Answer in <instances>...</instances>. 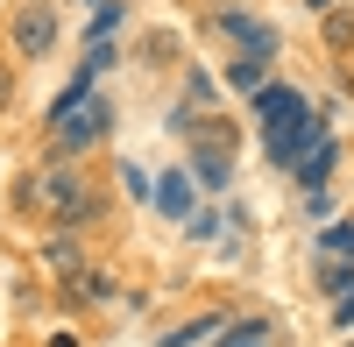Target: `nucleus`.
Instances as JSON below:
<instances>
[{
	"instance_id": "obj_14",
	"label": "nucleus",
	"mask_w": 354,
	"mask_h": 347,
	"mask_svg": "<svg viewBox=\"0 0 354 347\" xmlns=\"http://www.w3.org/2000/svg\"><path fill=\"white\" fill-rule=\"evenodd\" d=\"M326 43H333V50L354 43V8H333V15H326Z\"/></svg>"
},
{
	"instance_id": "obj_19",
	"label": "nucleus",
	"mask_w": 354,
	"mask_h": 347,
	"mask_svg": "<svg viewBox=\"0 0 354 347\" xmlns=\"http://www.w3.org/2000/svg\"><path fill=\"white\" fill-rule=\"evenodd\" d=\"M305 8H319V15H333V8H340V0H305Z\"/></svg>"
},
{
	"instance_id": "obj_7",
	"label": "nucleus",
	"mask_w": 354,
	"mask_h": 347,
	"mask_svg": "<svg viewBox=\"0 0 354 347\" xmlns=\"http://www.w3.org/2000/svg\"><path fill=\"white\" fill-rule=\"evenodd\" d=\"M156 206L170 213V220H192L198 206H192V170H163V185H156Z\"/></svg>"
},
{
	"instance_id": "obj_10",
	"label": "nucleus",
	"mask_w": 354,
	"mask_h": 347,
	"mask_svg": "<svg viewBox=\"0 0 354 347\" xmlns=\"http://www.w3.org/2000/svg\"><path fill=\"white\" fill-rule=\"evenodd\" d=\"M213 347H270V319H234L213 333Z\"/></svg>"
},
{
	"instance_id": "obj_15",
	"label": "nucleus",
	"mask_w": 354,
	"mask_h": 347,
	"mask_svg": "<svg viewBox=\"0 0 354 347\" xmlns=\"http://www.w3.org/2000/svg\"><path fill=\"white\" fill-rule=\"evenodd\" d=\"M319 248H326V255H347V263H354V227L340 220V227H326V234H319Z\"/></svg>"
},
{
	"instance_id": "obj_1",
	"label": "nucleus",
	"mask_w": 354,
	"mask_h": 347,
	"mask_svg": "<svg viewBox=\"0 0 354 347\" xmlns=\"http://www.w3.org/2000/svg\"><path fill=\"white\" fill-rule=\"evenodd\" d=\"M21 206H28V213H50L57 227H71V234H78V227L100 213V198L85 191V178H78L71 163H50V170H28V178H21Z\"/></svg>"
},
{
	"instance_id": "obj_4",
	"label": "nucleus",
	"mask_w": 354,
	"mask_h": 347,
	"mask_svg": "<svg viewBox=\"0 0 354 347\" xmlns=\"http://www.w3.org/2000/svg\"><path fill=\"white\" fill-rule=\"evenodd\" d=\"M213 28H220V36H234L248 57H277V28H270V21H255V15H241V8H220Z\"/></svg>"
},
{
	"instance_id": "obj_5",
	"label": "nucleus",
	"mask_w": 354,
	"mask_h": 347,
	"mask_svg": "<svg viewBox=\"0 0 354 347\" xmlns=\"http://www.w3.org/2000/svg\"><path fill=\"white\" fill-rule=\"evenodd\" d=\"M319 135H326V128H319L312 113H290V121H270V156H277V163H298V156L312 149Z\"/></svg>"
},
{
	"instance_id": "obj_3",
	"label": "nucleus",
	"mask_w": 354,
	"mask_h": 347,
	"mask_svg": "<svg viewBox=\"0 0 354 347\" xmlns=\"http://www.w3.org/2000/svg\"><path fill=\"white\" fill-rule=\"evenodd\" d=\"M8 36H15V57H21V64L50 57V50H57V0H21L15 21H8Z\"/></svg>"
},
{
	"instance_id": "obj_17",
	"label": "nucleus",
	"mask_w": 354,
	"mask_h": 347,
	"mask_svg": "<svg viewBox=\"0 0 354 347\" xmlns=\"http://www.w3.org/2000/svg\"><path fill=\"white\" fill-rule=\"evenodd\" d=\"M15 100V71H8V57H0V106Z\"/></svg>"
},
{
	"instance_id": "obj_12",
	"label": "nucleus",
	"mask_w": 354,
	"mask_h": 347,
	"mask_svg": "<svg viewBox=\"0 0 354 347\" xmlns=\"http://www.w3.org/2000/svg\"><path fill=\"white\" fill-rule=\"evenodd\" d=\"M43 263H50V270H64V276H78V234H71V227H57V234H50Z\"/></svg>"
},
{
	"instance_id": "obj_16",
	"label": "nucleus",
	"mask_w": 354,
	"mask_h": 347,
	"mask_svg": "<svg viewBox=\"0 0 354 347\" xmlns=\"http://www.w3.org/2000/svg\"><path fill=\"white\" fill-rule=\"evenodd\" d=\"M121 178H128V191H135V198H156V191H149V170H135V163H121Z\"/></svg>"
},
{
	"instance_id": "obj_8",
	"label": "nucleus",
	"mask_w": 354,
	"mask_h": 347,
	"mask_svg": "<svg viewBox=\"0 0 354 347\" xmlns=\"http://www.w3.org/2000/svg\"><path fill=\"white\" fill-rule=\"evenodd\" d=\"M255 113H262V121H290V113H305V93H298V85H262Z\"/></svg>"
},
{
	"instance_id": "obj_18",
	"label": "nucleus",
	"mask_w": 354,
	"mask_h": 347,
	"mask_svg": "<svg viewBox=\"0 0 354 347\" xmlns=\"http://www.w3.org/2000/svg\"><path fill=\"white\" fill-rule=\"evenodd\" d=\"M50 347H85V340L78 333H50Z\"/></svg>"
},
{
	"instance_id": "obj_6",
	"label": "nucleus",
	"mask_w": 354,
	"mask_h": 347,
	"mask_svg": "<svg viewBox=\"0 0 354 347\" xmlns=\"http://www.w3.org/2000/svg\"><path fill=\"white\" fill-rule=\"evenodd\" d=\"M290 178H298L305 191H326V178H333V135H319L312 149H305L298 163H290Z\"/></svg>"
},
{
	"instance_id": "obj_20",
	"label": "nucleus",
	"mask_w": 354,
	"mask_h": 347,
	"mask_svg": "<svg viewBox=\"0 0 354 347\" xmlns=\"http://www.w3.org/2000/svg\"><path fill=\"white\" fill-rule=\"evenodd\" d=\"M93 8H100V0H93Z\"/></svg>"
},
{
	"instance_id": "obj_9",
	"label": "nucleus",
	"mask_w": 354,
	"mask_h": 347,
	"mask_svg": "<svg viewBox=\"0 0 354 347\" xmlns=\"http://www.w3.org/2000/svg\"><path fill=\"white\" fill-rule=\"evenodd\" d=\"M227 319L220 312H198V319H185V326H170V333H156V347H192V340H213Z\"/></svg>"
},
{
	"instance_id": "obj_2",
	"label": "nucleus",
	"mask_w": 354,
	"mask_h": 347,
	"mask_svg": "<svg viewBox=\"0 0 354 347\" xmlns=\"http://www.w3.org/2000/svg\"><path fill=\"white\" fill-rule=\"evenodd\" d=\"M106 121H113L106 100H85V106H71V113H50V149L71 163L78 149H93V142L106 135Z\"/></svg>"
},
{
	"instance_id": "obj_13",
	"label": "nucleus",
	"mask_w": 354,
	"mask_h": 347,
	"mask_svg": "<svg viewBox=\"0 0 354 347\" xmlns=\"http://www.w3.org/2000/svg\"><path fill=\"white\" fill-rule=\"evenodd\" d=\"M106 291H113V283H106L100 270H78V276L64 283V298H71V305H106Z\"/></svg>"
},
{
	"instance_id": "obj_11",
	"label": "nucleus",
	"mask_w": 354,
	"mask_h": 347,
	"mask_svg": "<svg viewBox=\"0 0 354 347\" xmlns=\"http://www.w3.org/2000/svg\"><path fill=\"white\" fill-rule=\"evenodd\" d=\"M262 78H270V57H234V64H227L234 93H262Z\"/></svg>"
}]
</instances>
